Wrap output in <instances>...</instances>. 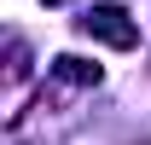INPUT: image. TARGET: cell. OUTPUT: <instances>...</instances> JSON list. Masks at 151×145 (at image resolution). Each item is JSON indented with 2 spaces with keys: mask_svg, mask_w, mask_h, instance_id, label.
<instances>
[{
  "mask_svg": "<svg viewBox=\"0 0 151 145\" xmlns=\"http://www.w3.org/2000/svg\"><path fill=\"white\" fill-rule=\"evenodd\" d=\"M81 29L99 35L105 47H134V41H139V29H134V18L122 12V6H93V12L81 18Z\"/></svg>",
  "mask_w": 151,
  "mask_h": 145,
  "instance_id": "obj_1",
  "label": "cell"
},
{
  "mask_svg": "<svg viewBox=\"0 0 151 145\" xmlns=\"http://www.w3.org/2000/svg\"><path fill=\"white\" fill-rule=\"evenodd\" d=\"M52 70L64 75V81H99V64H81V58H70V52L52 58Z\"/></svg>",
  "mask_w": 151,
  "mask_h": 145,
  "instance_id": "obj_2",
  "label": "cell"
},
{
  "mask_svg": "<svg viewBox=\"0 0 151 145\" xmlns=\"http://www.w3.org/2000/svg\"><path fill=\"white\" fill-rule=\"evenodd\" d=\"M52 6H58V0H52Z\"/></svg>",
  "mask_w": 151,
  "mask_h": 145,
  "instance_id": "obj_3",
  "label": "cell"
}]
</instances>
